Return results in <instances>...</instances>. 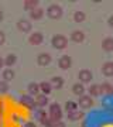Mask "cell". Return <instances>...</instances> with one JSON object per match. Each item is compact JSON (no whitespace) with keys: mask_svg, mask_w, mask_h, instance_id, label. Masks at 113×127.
<instances>
[{"mask_svg":"<svg viewBox=\"0 0 113 127\" xmlns=\"http://www.w3.org/2000/svg\"><path fill=\"white\" fill-rule=\"evenodd\" d=\"M3 17H4V16H3V11H1V10H0V21H1V20H3Z\"/></svg>","mask_w":113,"mask_h":127,"instance_id":"8d00e7d4","label":"cell"},{"mask_svg":"<svg viewBox=\"0 0 113 127\" xmlns=\"http://www.w3.org/2000/svg\"><path fill=\"white\" fill-rule=\"evenodd\" d=\"M58 66L64 71H67L72 66V58L69 57V55H62L61 58L58 59Z\"/></svg>","mask_w":113,"mask_h":127,"instance_id":"ba28073f","label":"cell"},{"mask_svg":"<svg viewBox=\"0 0 113 127\" xmlns=\"http://www.w3.org/2000/svg\"><path fill=\"white\" fill-rule=\"evenodd\" d=\"M65 110H67V113L78 110V103L76 102H72V100H68L67 103H65Z\"/></svg>","mask_w":113,"mask_h":127,"instance_id":"83f0119b","label":"cell"},{"mask_svg":"<svg viewBox=\"0 0 113 127\" xmlns=\"http://www.w3.org/2000/svg\"><path fill=\"white\" fill-rule=\"evenodd\" d=\"M52 127H67V124L61 120V122H57V123H54V126Z\"/></svg>","mask_w":113,"mask_h":127,"instance_id":"1f68e13d","label":"cell"},{"mask_svg":"<svg viewBox=\"0 0 113 127\" xmlns=\"http://www.w3.org/2000/svg\"><path fill=\"white\" fill-rule=\"evenodd\" d=\"M40 123H41V124H42L44 127H52V126H54V123H55V122L50 117V116H48V114L45 113L44 116H42V117L40 119Z\"/></svg>","mask_w":113,"mask_h":127,"instance_id":"603a6c76","label":"cell"},{"mask_svg":"<svg viewBox=\"0 0 113 127\" xmlns=\"http://www.w3.org/2000/svg\"><path fill=\"white\" fill-rule=\"evenodd\" d=\"M42 16H44V10L41 9V7H37V9L31 10V11H30V14H28L30 20H33V21L41 20V18H42Z\"/></svg>","mask_w":113,"mask_h":127,"instance_id":"7c38bea8","label":"cell"},{"mask_svg":"<svg viewBox=\"0 0 113 127\" xmlns=\"http://www.w3.org/2000/svg\"><path fill=\"white\" fill-rule=\"evenodd\" d=\"M13 119H14V122H18V117H17V114H13Z\"/></svg>","mask_w":113,"mask_h":127,"instance_id":"d590c367","label":"cell"},{"mask_svg":"<svg viewBox=\"0 0 113 127\" xmlns=\"http://www.w3.org/2000/svg\"><path fill=\"white\" fill-rule=\"evenodd\" d=\"M51 91H52V86H51L50 82H41L40 83V92L41 93L48 95V93H51Z\"/></svg>","mask_w":113,"mask_h":127,"instance_id":"d4e9b609","label":"cell"},{"mask_svg":"<svg viewBox=\"0 0 113 127\" xmlns=\"http://www.w3.org/2000/svg\"><path fill=\"white\" fill-rule=\"evenodd\" d=\"M100 86V95H113V86L110 85V83H108V82H105V83H102V85H99Z\"/></svg>","mask_w":113,"mask_h":127,"instance_id":"ac0fdd59","label":"cell"},{"mask_svg":"<svg viewBox=\"0 0 113 127\" xmlns=\"http://www.w3.org/2000/svg\"><path fill=\"white\" fill-rule=\"evenodd\" d=\"M48 116H50L55 123L62 120V109L58 103H52L50 104V110H48Z\"/></svg>","mask_w":113,"mask_h":127,"instance_id":"7a4b0ae2","label":"cell"},{"mask_svg":"<svg viewBox=\"0 0 113 127\" xmlns=\"http://www.w3.org/2000/svg\"><path fill=\"white\" fill-rule=\"evenodd\" d=\"M67 117H68L69 122H78V120H81V119L83 117V113L79 112V110H75V112H69V113L67 114Z\"/></svg>","mask_w":113,"mask_h":127,"instance_id":"ffe728a7","label":"cell"},{"mask_svg":"<svg viewBox=\"0 0 113 127\" xmlns=\"http://www.w3.org/2000/svg\"><path fill=\"white\" fill-rule=\"evenodd\" d=\"M88 92L90 93V97H96V96L100 95V86L99 85H90L89 89H88Z\"/></svg>","mask_w":113,"mask_h":127,"instance_id":"484cf974","label":"cell"},{"mask_svg":"<svg viewBox=\"0 0 113 127\" xmlns=\"http://www.w3.org/2000/svg\"><path fill=\"white\" fill-rule=\"evenodd\" d=\"M27 92H28V95L30 96H38L41 93L40 92V83H36V82H31L30 85L27 86Z\"/></svg>","mask_w":113,"mask_h":127,"instance_id":"5bb4252c","label":"cell"},{"mask_svg":"<svg viewBox=\"0 0 113 127\" xmlns=\"http://www.w3.org/2000/svg\"><path fill=\"white\" fill-rule=\"evenodd\" d=\"M24 127H37V126H36L34 122H27L26 124H24Z\"/></svg>","mask_w":113,"mask_h":127,"instance_id":"d6a6232c","label":"cell"},{"mask_svg":"<svg viewBox=\"0 0 113 127\" xmlns=\"http://www.w3.org/2000/svg\"><path fill=\"white\" fill-rule=\"evenodd\" d=\"M72 93L76 96H82L83 93H85V86H83V83H81V82H78V83H75L72 86Z\"/></svg>","mask_w":113,"mask_h":127,"instance_id":"7402d4cb","label":"cell"},{"mask_svg":"<svg viewBox=\"0 0 113 127\" xmlns=\"http://www.w3.org/2000/svg\"><path fill=\"white\" fill-rule=\"evenodd\" d=\"M71 40L76 44H81L85 41V32L81 31V30H75V31L71 32Z\"/></svg>","mask_w":113,"mask_h":127,"instance_id":"8fae6325","label":"cell"},{"mask_svg":"<svg viewBox=\"0 0 113 127\" xmlns=\"http://www.w3.org/2000/svg\"><path fill=\"white\" fill-rule=\"evenodd\" d=\"M102 73L105 76L112 78L113 76V62H106L102 65Z\"/></svg>","mask_w":113,"mask_h":127,"instance_id":"2e32d148","label":"cell"},{"mask_svg":"<svg viewBox=\"0 0 113 127\" xmlns=\"http://www.w3.org/2000/svg\"><path fill=\"white\" fill-rule=\"evenodd\" d=\"M47 16L51 18V20H59L62 17V9L61 6L58 4H51L48 9H47Z\"/></svg>","mask_w":113,"mask_h":127,"instance_id":"3957f363","label":"cell"},{"mask_svg":"<svg viewBox=\"0 0 113 127\" xmlns=\"http://www.w3.org/2000/svg\"><path fill=\"white\" fill-rule=\"evenodd\" d=\"M51 86H52V89H55V91H59V89H62L64 86V78L61 76H52L51 78Z\"/></svg>","mask_w":113,"mask_h":127,"instance_id":"4fadbf2b","label":"cell"},{"mask_svg":"<svg viewBox=\"0 0 113 127\" xmlns=\"http://www.w3.org/2000/svg\"><path fill=\"white\" fill-rule=\"evenodd\" d=\"M86 18V14L83 11H75L74 13V21L75 23H83Z\"/></svg>","mask_w":113,"mask_h":127,"instance_id":"4316f807","label":"cell"},{"mask_svg":"<svg viewBox=\"0 0 113 127\" xmlns=\"http://www.w3.org/2000/svg\"><path fill=\"white\" fill-rule=\"evenodd\" d=\"M18 102H20L23 106H26L27 109H30V110H34V109L37 107L36 100L33 99V96H30V95H23V96H20Z\"/></svg>","mask_w":113,"mask_h":127,"instance_id":"277c9868","label":"cell"},{"mask_svg":"<svg viewBox=\"0 0 113 127\" xmlns=\"http://www.w3.org/2000/svg\"><path fill=\"white\" fill-rule=\"evenodd\" d=\"M36 104L40 107V109L45 107V106L48 104V96L44 95V93H40L38 96H36Z\"/></svg>","mask_w":113,"mask_h":127,"instance_id":"9a60e30c","label":"cell"},{"mask_svg":"<svg viewBox=\"0 0 113 127\" xmlns=\"http://www.w3.org/2000/svg\"><path fill=\"white\" fill-rule=\"evenodd\" d=\"M6 42V34L3 31H0V45H3Z\"/></svg>","mask_w":113,"mask_h":127,"instance_id":"4dcf8cb0","label":"cell"},{"mask_svg":"<svg viewBox=\"0 0 113 127\" xmlns=\"http://www.w3.org/2000/svg\"><path fill=\"white\" fill-rule=\"evenodd\" d=\"M44 114H45V112H44V110H37V112H36V119L38 120V122H40V119L42 117Z\"/></svg>","mask_w":113,"mask_h":127,"instance_id":"f546056e","label":"cell"},{"mask_svg":"<svg viewBox=\"0 0 113 127\" xmlns=\"http://www.w3.org/2000/svg\"><path fill=\"white\" fill-rule=\"evenodd\" d=\"M67 44H68L67 37L62 35V34H55L51 38V45L54 47L55 50H64V48H67Z\"/></svg>","mask_w":113,"mask_h":127,"instance_id":"6da1fadb","label":"cell"},{"mask_svg":"<svg viewBox=\"0 0 113 127\" xmlns=\"http://www.w3.org/2000/svg\"><path fill=\"white\" fill-rule=\"evenodd\" d=\"M16 62H17V55L16 54H9L4 58V65L7 68H11L13 65H16Z\"/></svg>","mask_w":113,"mask_h":127,"instance_id":"44dd1931","label":"cell"},{"mask_svg":"<svg viewBox=\"0 0 113 127\" xmlns=\"http://www.w3.org/2000/svg\"><path fill=\"white\" fill-rule=\"evenodd\" d=\"M31 23H30V20H26V18H21V20H18L17 21V28L18 31L23 32V34H27V32L31 31Z\"/></svg>","mask_w":113,"mask_h":127,"instance_id":"5b68a950","label":"cell"},{"mask_svg":"<svg viewBox=\"0 0 113 127\" xmlns=\"http://www.w3.org/2000/svg\"><path fill=\"white\" fill-rule=\"evenodd\" d=\"M9 91V83L6 81H1L0 82V93H6Z\"/></svg>","mask_w":113,"mask_h":127,"instance_id":"f1b7e54d","label":"cell"},{"mask_svg":"<svg viewBox=\"0 0 113 127\" xmlns=\"http://www.w3.org/2000/svg\"><path fill=\"white\" fill-rule=\"evenodd\" d=\"M38 4H40L38 0H24V10H27L28 13H30L31 10L37 9Z\"/></svg>","mask_w":113,"mask_h":127,"instance_id":"d6986e66","label":"cell"},{"mask_svg":"<svg viewBox=\"0 0 113 127\" xmlns=\"http://www.w3.org/2000/svg\"><path fill=\"white\" fill-rule=\"evenodd\" d=\"M78 78H79L81 83H88V82L92 81L93 75H92V72H90L89 69H82V71H79V73H78Z\"/></svg>","mask_w":113,"mask_h":127,"instance_id":"30bf717a","label":"cell"},{"mask_svg":"<svg viewBox=\"0 0 113 127\" xmlns=\"http://www.w3.org/2000/svg\"><path fill=\"white\" fill-rule=\"evenodd\" d=\"M14 76H16V73H14V71L11 68H6L4 71H3V81H6V82L13 81Z\"/></svg>","mask_w":113,"mask_h":127,"instance_id":"cb8c5ba5","label":"cell"},{"mask_svg":"<svg viewBox=\"0 0 113 127\" xmlns=\"http://www.w3.org/2000/svg\"><path fill=\"white\" fill-rule=\"evenodd\" d=\"M108 24H109V26H110V27L113 28V16H110V17L108 18Z\"/></svg>","mask_w":113,"mask_h":127,"instance_id":"836d02e7","label":"cell"},{"mask_svg":"<svg viewBox=\"0 0 113 127\" xmlns=\"http://www.w3.org/2000/svg\"><path fill=\"white\" fill-rule=\"evenodd\" d=\"M3 66H4V58H1V57H0V69L3 68Z\"/></svg>","mask_w":113,"mask_h":127,"instance_id":"e575fe53","label":"cell"},{"mask_svg":"<svg viewBox=\"0 0 113 127\" xmlns=\"http://www.w3.org/2000/svg\"><path fill=\"white\" fill-rule=\"evenodd\" d=\"M76 103H78V106H79L81 109H89L90 106L93 104V100H92L90 96L82 95V96H79V100H78Z\"/></svg>","mask_w":113,"mask_h":127,"instance_id":"52a82bcc","label":"cell"},{"mask_svg":"<svg viewBox=\"0 0 113 127\" xmlns=\"http://www.w3.org/2000/svg\"><path fill=\"white\" fill-rule=\"evenodd\" d=\"M42 41H44V35H42V32H40V31H34L33 34H30V37H28V42H30L31 45H41Z\"/></svg>","mask_w":113,"mask_h":127,"instance_id":"8992f818","label":"cell"},{"mask_svg":"<svg viewBox=\"0 0 113 127\" xmlns=\"http://www.w3.org/2000/svg\"><path fill=\"white\" fill-rule=\"evenodd\" d=\"M51 55L48 54V52H41V54H38V57H37V64L40 65V66H48L51 64Z\"/></svg>","mask_w":113,"mask_h":127,"instance_id":"9c48e42d","label":"cell"},{"mask_svg":"<svg viewBox=\"0 0 113 127\" xmlns=\"http://www.w3.org/2000/svg\"><path fill=\"white\" fill-rule=\"evenodd\" d=\"M102 48H103L106 52L113 51V37H106V38L102 41Z\"/></svg>","mask_w":113,"mask_h":127,"instance_id":"e0dca14e","label":"cell"}]
</instances>
